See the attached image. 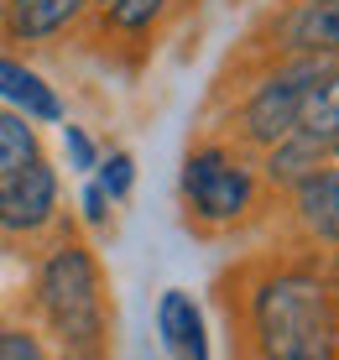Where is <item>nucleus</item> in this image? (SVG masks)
Returning a JSON list of instances; mask_svg holds the SVG:
<instances>
[{
    "instance_id": "f257e3e1",
    "label": "nucleus",
    "mask_w": 339,
    "mask_h": 360,
    "mask_svg": "<svg viewBox=\"0 0 339 360\" xmlns=\"http://www.w3.org/2000/svg\"><path fill=\"white\" fill-rule=\"evenodd\" d=\"M235 288L230 334L241 360H339V256L298 245L293 256L245 262Z\"/></svg>"
},
{
    "instance_id": "f03ea898",
    "label": "nucleus",
    "mask_w": 339,
    "mask_h": 360,
    "mask_svg": "<svg viewBox=\"0 0 339 360\" xmlns=\"http://www.w3.org/2000/svg\"><path fill=\"white\" fill-rule=\"evenodd\" d=\"M32 314L58 360H110V282L94 245L63 219L32 277Z\"/></svg>"
},
{
    "instance_id": "7ed1b4c3",
    "label": "nucleus",
    "mask_w": 339,
    "mask_h": 360,
    "mask_svg": "<svg viewBox=\"0 0 339 360\" xmlns=\"http://www.w3.org/2000/svg\"><path fill=\"white\" fill-rule=\"evenodd\" d=\"M334 58H287V53L241 47V58H230L235 79L224 73L215 84V94H209L204 131L261 157L267 146H277L282 136L298 131V105H303L308 84Z\"/></svg>"
},
{
    "instance_id": "20e7f679",
    "label": "nucleus",
    "mask_w": 339,
    "mask_h": 360,
    "mask_svg": "<svg viewBox=\"0 0 339 360\" xmlns=\"http://www.w3.org/2000/svg\"><path fill=\"white\" fill-rule=\"evenodd\" d=\"M178 204H183L188 230L204 235V240H219V235H241L250 225H261L282 198L267 188L256 152L224 141V136L198 131L183 152Z\"/></svg>"
},
{
    "instance_id": "39448f33",
    "label": "nucleus",
    "mask_w": 339,
    "mask_h": 360,
    "mask_svg": "<svg viewBox=\"0 0 339 360\" xmlns=\"http://www.w3.org/2000/svg\"><path fill=\"white\" fill-rule=\"evenodd\" d=\"M63 225V178L47 157L0 183V245H42Z\"/></svg>"
},
{
    "instance_id": "423d86ee",
    "label": "nucleus",
    "mask_w": 339,
    "mask_h": 360,
    "mask_svg": "<svg viewBox=\"0 0 339 360\" xmlns=\"http://www.w3.org/2000/svg\"><path fill=\"white\" fill-rule=\"evenodd\" d=\"M245 47L287 58H339V0H282L250 27Z\"/></svg>"
},
{
    "instance_id": "0eeeda50",
    "label": "nucleus",
    "mask_w": 339,
    "mask_h": 360,
    "mask_svg": "<svg viewBox=\"0 0 339 360\" xmlns=\"http://www.w3.org/2000/svg\"><path fill=\"white\" fill-rule=\"evenodd\" d=\"M183 6H188V0H110L105 11H94V21H89L84 37H89L105 58L136 68L157 47V37L178 21Z\"/></svg>"
},
{
    "instance_id": "6e6552de",
    "label": "nucleus",
    "mask_w": 339,
    "mask_h": 360,
    "mask_svg": "<svg viewBox=\"0 0 339 360\" xmlns=\"http://www.w3.org/2000/svg\"><path fill=\"white\" fill-rule=\"evenodd\" d=\"M94 21L89 0H0V47L6 53H47L84 37Z\"/></svg>"
},
{
    "instance_id": "1a4fd4ad",
    "label": "nucleus",
    "mask_w": 339,
    "mask_h": 360,
    "mask_svg": "<svg viewBox=\"0 0 339 360\" xmlns=\"http://www.w3.org/2000/svg\"><path fill=\"white\" fill-rule=\"evenodd\" d=\"M282 219L298 245L339 256V167L324 162L313 178H303L293 193H282Z\"/></svg>"
},
{
    "instance_id": "9d476101",
    "label": "nucleus",
    "mask_w": 339,
    "mask_h": 360,
    "mask_svg": "<svg viewBox=\"0 0 339 360\" xmlns=\"http://www.w3.org/2000/svg\"><path fill=\"white\" fill-rule=\"evenodd\" d=\"M0 105L27 115L32 126H63V94L21 53H6V47H0Z\"/></svg>"
},
{
    "instance_id": "9b49d317",
    "label": "nucleus",
    "mask_w": 339,
    "mask_h": 360,
    "mask_svg": "<svg viewBox=\"0 0 339 360\" xmlns=\"http://www.w3.org/2000/svg\"><path fill=\"white\" fill-rule=\"evenodd\" d=\"M157 334L178 360H209V329H204V314L198 303L188 297L183 288H167L157 303Z\"/></svg>"
},
{
    "instance_id": "f8f14e48",
    "label": "nucleus",
    "mask_w": 339,
    "mask_h": 360,
    "mask_svg": "<svg viewBox=\"0 0 339 360\" xmlns=\"http://www.w3.org/2000/svg\"><path fill=\"white\" fill-rule=\"evenodd\" d=\"M256 162H261V178H267V188L282 198V193H293L303 178H313V172L329 162V146H319V141H308V136L293 131V136H282L277 146H267Z\"/></svg>"
},
{
    "instance_id": "ddd939ff",
    "label": "nucleus",
    "mask_w": 339,
    "mask_h": 360,
    "mask_svg": "<svg viewBox=\"0 0 339 360\" xmlns=\"http://www.w3.org/2000/svg\"><path fill=\"white\" fill-rule=\"evenodd\" d=\"M298 136H308L319 146L339 141V58L308 84L303 105H298Z\"/></svg>"
},
{
    "instance_id": "4468645a",
    "label": "nucleus",
    "mask_w": 339,
    "mask_h": 360,
    "mask_svg": "<svg viewBox=\"0 0 339 360\" xmlns=\"http://www.w3.org/2000/svg\"><path fill=\"white\" fill-rule=\"evenodd\" d=\"M42 152V131L32 126L27 115H16V110L0 105V183L11 178V172H21L27 162H37Z\"/></svg>"
},
{
    "instance_id": "2eb2a0df",
    "label": "nucleus",
    "mask_w": 339,
    "mask_h": 360,
    "mask_svg": "<svg viewBox=\"0 0 339 360\" xmlns=\"http://www.w3.org/2000/svg\"><path fill=\"white\" fill-rule=\"evenodd\" d=\"M99 188H105V198H110V204H125V198H131V188H136V157L131 152H125V146H115V152H105V157H99Z\"/></svg>"
},
{
    "instance_id": "dca6fc26",
    "label": "nucleus",
    "mask_w": 339,
    "mask_h": 360,
    "mask_svg": "<svg viewBox=\"0 0 339 360\" xmlns=\"http://www.w3.org/2000/svg\"><path fill=\"white\" fill-rule=\"evenodd\" d=\"M0 360H58L42 329L32 324H0Z\"/></svg>"
},
{
    "instance_id": "f3484780",
    "label": "nucleus",
    "mask_w": 339,
    "mask_h": 360,
    "mask_svg": "<svg viewBox=\"0 0 339 360\" xmlns=\"http://www.w3.org/2000/svg\"><path fill=\"white\" fill-rule=\"evenodd\" d=\"M63 152H68V172H84V178H89V172L99 167V157H105V152H99V141L84 126H73V120L63 126Z\"/></svg>"
},
{
    "instance_id": "a211bd4d",
    "label": "nucleus",
    "mask_w": 339,
    "mask_h": 360,
    "mask_svg": "<svg viewBox=\"0 0 339 360\" xmlns=\"http://www.w3.org/2000/svg\"><path fill=\"white\" fill-rule=\"evenodd\" d=\"M79 214H84V225L89 230H105L110 225V198H105V188L89 178L84 183V193H79Z\"/></svg>"
},
{
    "instance_id": "6ab92c4d",
    "label": "nucleus",
    "mask_w": 339,
    "mask_h": 360,
    "mask_svg": "<svg viewBox=\"0 0 339 360\" xmlns=\"http://www.w3.org/2000/svg\"><path fill=\"white\" fill-rule=\"evenodd\" d=\"M329 162H334V167H339V141H334V146H329Z\"/></svg>"
},
{
    "instance_id": "aec40b11",
    "label": "nucleus",
    "mask_w": 339,
    "mask_h": 360,
    "mask_svg": "<svg viewBox=\"0 0 339 360\" xmlns=\"http://www.w3.org/2000/svg\"><path fill=\"white\" fill-rule=\"evenodd\" d=\"M89 6H94V11H105V6H110V0H89Z\"/></svg>"
}]
</instances>
